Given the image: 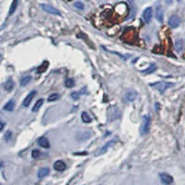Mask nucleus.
<instances>
[{
	"label": "nucleus",
	"mask_w": 185,
	"mask_h": 185,
	"mask_svg": "<svg viewBox=\"0 0 185 185\" xmlns=\"http://www.w3.org/2000/svg\"><path fill=\"white\" fill-rule=\"evenodd\" d=\"M121 40L124 41L125 43L128 44H133L137 40V33L136 31L133 28H128L124 31V32L121 35Z\"/></svg>",
	"instance_id": "nucleus-1"
},
{
	"label": "nucleus",
	"mask_w": 185,
	"mask_h": 185,
	"mask_svg": "<svg viewBox=\"0 0 185 185\" xmlns=\"http://www.w3.org/2000/svg\"><path fill=\"white\" fill-rule=\"evenodd\" d=\"M150 126H151V119L150 117L145 115L142 117V126L140 129V133L141 135H145V134L148 133L149 130H150Z\"/></svg>",
	"instance_id": "nucleus-2"
},
{
	"label": "nucleus",
	"mask_w": 185,
	"mask_h": 185,
	"mask_svg": "<svg viewBox=\"0 0 185 185\" xmlns=\"http://www.w3.org/2000/svg\"><path fill=\"white\" fill-rule=\"evenodd\" d=\"M172 85H173L172 83H170V82H166V81H159V82H156V83H152V84H151V86L156 87L159 92L162 93V94H163V93L167 88H170Z\"/></svg>",
	"instance_id": "nucleus-3"
},
{
	"label": "nucleus",
	"mask_w": 185,
	"mask_h": 185,
	"mask_svg": "<svg viewBox=\"0 0 185 185\" xmlns=\"http://www.w3.org/2000/svg\"><path fill=\"white\" fill-rule=\"evenodd\" d=\"M41 7L42 10H43L44 11L47 12V13H50V14H53V15H57V16H60L61 13L60 11L57 10L56 7L50 6V5H47V4H42L41 5Z\"/></svg>",
	"instance_id": "nucleus-4"
},
{
	"label": "nucleus",
	"mask_w": 185,
	"mask_h": 185,
	"mask_svg": "<svg viewBox=\"0 0 185 185\" xmlns=\"http://www.w3.org/2000/svg\"><path fill=\"white\" fill-rule=\"evenodd\" d=\"M159 178H160L161 182L165 185H170L173 182V178L167 173H160Z\"/></svg>",
	"instance_id": "nucleus-5"
},
{
	"label": "nucleus",
	"mask_w": 185,
	"mask_h": 185,
	"mask_svg": "<svg viewBox=\"0 0 185 185\" xmlns=\"http://www.w3.org/2000/svg\"><path fill=\"white\" fill-rule=\"evenodd\" d=\"M181 24V19L177 15H172L169 20V25L171 28H177Z\"/></svg>",
	"instance_id": "nucleus-6"
},
{
	"label": "nucleus",
	"mask_w": 185,
	"mask_h": 185,
	"mask_svg": "<svg viewBox=\"0 0 185 185\" xmlns=\"http://www.w3.org/2000/svg\"><path fill=\"white\" fill-rule=\"evenodd\" d=\"M142 19H144L145 23H149L151 21V19H152V8H145L144 10V13H142Z\"/></svg>",
	"instance_id": "nucleus-7"
},
{
	"label": "nucleus",
	"mask_w": 185,
	"mask_h": 185,
	"mask_svg": "<svg viewBox=\"0 0 185 185\" xmlns=\"http://www.w3.org/2000/svg\"><path fill=\"white\" fill-rule=\"evenodd\" d=\"M136 97H137V93L136 92L128 91L125 95L124 100L126 101V102H132V101H134V99H135Z\"/></svg>",
	"instance_id": "nucleus-8"
},
{
	"label": "nucleus",
	"mask_w": 185,
	"mask_h": 185,
	"mask_svg": "<svg viewBox=\"0 0 185 185\" xmlns=\"http://www.w3.org/2000/svg\"><path fill=\"white\" fill-rule=\"evenodd\" d=\"M35 95H36V91H32L30 94L25 97V99L23 101V106H29L31 102H32V100L33 99V97L35 96Z\"/></svg>",
	"instance_id": "nucleus-9"
},
{
	"label": "nucleus",
	"mask_w": 185,
	"mask_h": 185,
	"mask_svg": "<svg viewBox=\"0 0 185 185\" xmlns=\"http://www.w3.org/2000/svg\"><path fill=\"white\" fill-rule=\"evenodd\" d=\"M66 167H67V166H66L65 162L62 160H57L54 163V169L57 171H63L66 170Z\"/></svg>",
	"instance_id": "nucleus-10"
},
{
	"label": "nucleus",
	"mask_w": 185,
	"mask_h": 185,
	"mask_svg": "<svg viewBox=\"0 0 185 185\" xmlns=\"http://www.w3.org/2000/svg\"><path fill=\"white\" fill-rule=\"evenodd\" d=\"M38 145L43 147V148H49L50 147V144L49 141L46 138V137H41L38 139Z\"/></svg>",
	"instance_id": "nucleus-11"
},
{
	"label": "nucleus",
	"mask_w": 185,
	"mask_h": 185,
	"mask_svg": "<svg viewBox=\"0 0 185 185\" xmlns=\"http://www.w3.org/2000/svg\"><path fill=\"white\" fill-rule=\"evenodd\" d=\"M49 174V169L48 167H43L38 171V178L43 179Z\"/></svg>",
	"instance_id": "nucleus-12"
},
{
	"label": "nucleus",
	"mask_w": 185,
	"mask_h": 185,
	"mask_svg": "<svg viewBox=\"0 0 185 185\" xmlns=\"http://www.w3.org/2000/svg\"><path fill=\"white\" fill-rule=\"evenodd\" d=\"M156 19L158 20L159 22L163 21V10L161 6H158L156 7Z\"/></svg>",
	"instance_id": "nucleus-13"
},
{
	"label": "nucleus",
	"mask_w": 185,
	"mask_h": 185,
	"mask_svg": "<svg viewBox=\"0 0 185 185\" xmlns=\"http://www.w3.org/2000/svg\"><path fill=\"white\" fill-rule=\"evenodd\" d=\"M15 107V102H14V100H10V101H8V102L4 106V109L6 111H12L13 109Z\"/></svg>",
	"instance_id": "nucleus-14"
},
{
	"label": "nucleus",
	"mask_w": 185,
	"mask_h": 185,
	"mask_svg": "<svg viewBox=\"0 0 185 185\" xmlns=\"http://www.w3.org/2000/svg\"><path fill=\"white\" fill-rule=\"evenodd\" d=\"M4 88L7 91V92H10L13 88H14V82L11 79L8 80L6 83H5V85H4Z\"/></svg>",
	"instance_id": "nucleus-15"
},
{
	"label": "nucleus",
	"mask_w": 185,
	"mask_h": 185,
	"mask_svg": "<svg viewBox=\"0 0 185 185\" xmlns=\"http://www.w3.org/2000/svg\"><path fill=\"white\" fill-rule=\"evenodd\" d=\"M175 48L178 52H181L183 49V41L182 39H178L175 43Z\"/></svg>",
	"instance_id": "nucleus-16"
},
{
	"label": "nucleus",
	"mask_w": 185,
	"mask_h": 185,
	"mask_svg": "<svg viewBox=\"0 0 185 185\" xmlns=\"http://www.w3.org/2000/svg\"><path fill=\"white\" fill-rule=\"evenodd\" d=\"M18 2H19V0H13V2L10 6V12H8V14L10 15L14 14V12L16 11L17 7H18Z\"/></svg>",
	"instance_id": "nucleus-17"
},
{
	"label": "nucleus",
	"mask_w": 185,
	"mask_h": 185,
	"mask_svg": "<svg viewBox=\"0 0 185 185\" xmlns=\"http://www.w3.org/2000/svg\"><path fill=\"white\" fill-rule=\"evenodd\" d=\"M81 120H82V121L84 122V123H90L92 121L91 117L86 112H82L81 113Z\"/></svg>",
	"instance_id": "nucleus-18"
},
{
	"label": "nucleus",
	"mask_w": 185,
	"mask_h": 185,
	"mask_svg": "<svg viewBox=\"0 0 185 185\" xmlns=\"http://www.w3.org/2000/svg\"><path fill=\"white\" fill-rule=\"evenodd\" d=\"M43 104H44V100L43 99L38 100L36 102V104L35 105V106H33V108H32V112H37L39 110V108L42 106V105H43Z\"/></svg>",
	"instance_id": "nucleus-19"
},
{
	"label": "nucleus",
	"mask_w": 185,
	"mask_h": 185,
	"mask_svg": "<svg viewBox=\"0 0 185 185\" xmlns=\"http://www.w3.org/2000/svg\"><path fill=\"white\" fill-rule=\"evenodd\" d=\"M31 80H32V76H26V77L22 78V80L21 81V87L26 86L28 83L31 81Z\"/></svg>",
	"instance_id": "nucleus-20"
},
{
	"label": "nucleus",
	"mask_w": 185,
	"mask_h": 185,
	"mask_svg": "<svg viewBox=\"0 0 185 185\" xmlns=\"http://www.w3.org/2000/svg\"><path fill=\"white\" fill-rule=\"evenodd\" d=\"M114 144V141H109L108 142H107V144H106L103 147H102V149H101L100 150V155H102V154H104V153H106V150L108 149V147L109 146H110L111 145H113Z\"/></svg>",
	"instance_id": "nucleus-21"
},
{
	"label": "nucleus",
	"mask_w": 185,
	"mask_h": 185,
	"mask_svg": "<svg viewBox=\"0 0 185 185\" xmlns=\"http://www.w3.org/2000/svg\"><path fill=\"white\" fill-rule=\"evenodd\" d=\"M65 85H66V87H68V88H72L75 85V81H74L73 79H67L66 81H65Z\"/></svg>",
	"instance_id": "nucleus-22"
},
{
	"label": "nucleus",
	"mask_w": 185,
	"mask_h": 185,
	"mask_svg": "<svg viewBox=\"0 0 185 185\" xmlns=\"http://www.w3.org/2000/svg\"><path fill=\"white\" fill-rule=\"evenodd\" d=\"M156 70V64H151L150 67H149V68H148L147 70H144V73H145V74L152 73V72H154Z\"/></svg>",
	"instance_id": "nucleus-23"
},
{
	"label": "nucleus",
	"mask_w": 185,
	"mask_h": 185,
	"mask_svg": "<svg viewBox=\"0 0 185 185\" xmlns=\"http://www.w3.org/2000/svg\"><path fill=\"white\" fill-rule=\"evenodd\" d=\"M47 67H48V62H44L43 64H42L39 68H38V70H37V71L38 72H40V73H42V72H44V71H46V70L47 69Z\"/></svg>",
	"instance_id": "nucleus-24"
},
{
	"label": "nucleus",
	"mask_w": 185,
	"mask_h": 185,
	"mask_svg": "<svg viewBox=\"0 0 185 185\" xmlns=\"http://www.w3.org/2000/svg\"><path fill=\"white\" fill-rule=\"evenodd\" d=\"M58 98H59V95L58 94H52V95H50L47 101L48 102H54V101H57Z\"/></svg>",
	"instance_id": "nucleus-25"
},
{
	"label": "nucleus",
	"mask_w": 185,
	"mask_h": 185,
	"mask_svg": "<svg viewBox=\"0 0 185 185\" xmlns=\"http://www.w3.org/2000/svg\"><path fill=\"white\" fill-rule=\"evenodd\" d=\"M32 158H38V157L40 156V151L37 150V149L32 150Z\"/></svg>",
	"instance_id": "nucleus-26"
},
{
	"label": "nucleus",
	"mask_w": 185,
	"mask_h": 185,
	"mask_svg": "<svg viewBox=\"0 0 185 185\" xmlns=\"http://www.w3.org/2000/svg\"><path fill=\"white\" fill-rule=\"evenodd\" d=\"M75 7H76L77 8H79V10H82L83 8H84V5H83L81 2H76L75 3Z\"/></svg>",
	"instance_id": "nucleus-27"
},
{
	"label": "nucleus",
	"mask_w": 185,
	"mask_h": 185,
	"mask_svg": "<svg viewBox=\"0 0 185 185\" xmlns=\"http://www.w3.org/2000/svg\"><path fill=\"white\" fill-rule=\"evenodd\" d=\"M71 97L73 98V99H78L79 97H80V94L79 93H77V92H73V93H71Z\"/></svg>",
	"instance_id": "nucleus-28"
},
{
	"label": "nucleus",
	"mask_w": 185,
	"mask_h": 185,
	"mask_svg": "<svg viewBox=\"0 0 185 185\" xmlns=\"http://www.w3.org/2000/svg\"><path fill=\"white\" fill-rule=\"evenodd\" d=\"M10 135H11V132H10V131H8V132H7V134H6V140L7 141H8V140H10V138H8V137H10Z\"/></svg>",
	"instance_id": "nucleus-29"
},
{
	"label": "nucleus",
	"mask_w": 185,
	"mask_h": 185,
	"mask_svg": "<svg viewBox=\"0 0 185 185\" xmlns=\"http://www.w3.org/2000/svg\"><path fill=\"white\" fill-rule=\"evenodd\" d=\"M4 127H5V124L2 121H0V131H1L4 129Z\"/></svg>",
	"instance_id": "nucleus-30"
},
{
	"label": "nucleus",
	"mask_w": 185,
	"mask_h": 185,
	"mask_svg": "<svg viewBox=\"0 0 185 185\" xmlns=\"http://www.w3.org/2000/svg\"><path fill=\"white\" fill-rule=\"evenodd\" d=\"M165 1L167 2V4H169V5H170V4H171V3L173 2V0H165Z\"/></svg>",
	"instance_id": "nucleus-31"
},
{
	"label": "nucleus",
	"mask_w": 185,
	"mask_h": 185,
	"mask_svg": "<svg viewBox=\"0 0 185 185\" xmlns=\"http://www.w3.org/2000/svg\"><path fill=\"white\" fill-rule=\"evenodd\" d=\"M178 1H181V0H178Z\"/></svg>",
	"instance_id": "nucleus-32"
},
{
	"label": "nucleus",
	"mask_w": 185,
	"mask_h": 185,
	"mask_svg": "<svg viewBox=\"0 0 185 185\" xmlns=\"http://www.w3.org/2000/svg\"><path fill=\"white\" fill-rule=\"evenodd\" d=\"M0 57H1V56H0Z\"/></svg>",
	"instance_id": "nucleus-33"
}]
</instances>
